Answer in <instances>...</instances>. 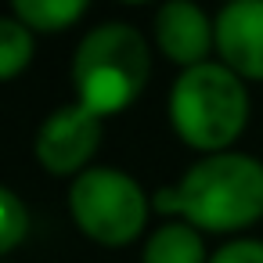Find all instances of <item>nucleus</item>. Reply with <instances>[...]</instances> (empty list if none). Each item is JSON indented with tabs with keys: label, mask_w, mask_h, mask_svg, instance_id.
<instances>
[{
	"label": "nucleus",
	"mask_w": 263,
	"mask_h": 263,
	"mask_svg": "<svg viewBox=\"0 0 263 263\" xmlns=\"http://www.w3.org/2000/svg\"><path fill=\"white\" fill-rule=\"evenodd\" d=\"M159 213H180L205 231L249 227L263 213V162L238 152H216L195 162L177 187L155 191Z\"/></svg>",
	"instance_id": "obj_1"
},
{
	"label": "nucleus",
	"mask_w": 263,
	"mask_h": 263,
	"mask_svg": "<svg viewBox=\"0 0 263 263\" xmlns=\"http://www.w3.org/2000/svg\"><path fill=\"white\" fill-rule=\"evenodd\" d=\"M148 80V44L126 22H105L83 36L72 62L80 105L101 119L126 108Z\"/></svg>",
	"instance_id": "obj_2"
},
{
	"label": "nucleus",
	"mask_w": 263,
	"mask_h": 263,
	"mask_svg": "<svg viewBox=\"0 0 263 263\" xmlns=\"http://www.w3.org/2000/svg\"><path fill=\"white\" fill-rule=\"evenodd\" d=\"M249 94L241 80L227 65H191L180 72L170 94V119L173 130L198 152H223L245 126Z\"/></svg>",
	"instance_id": "obj_3"
},
{
	"label": "nucleus",
	"mask_w": 263,
	"mask_h": 263,
	"mask_svg": "<svg viewBox=\"0 0 263 263\" xmlns=\"http://www.w3.org/2000/svg\"><path fill=\"white\" fill-rule=\"evenodd\" d=\"M69 209L83 234L101 245H126L141 234L148 220V198L141 184L123 170H83L72 180Z\"/></svg>",
	"instance_id": "obj_4"
},
{
	"label": "nucleus",
	"mask_w": 263,
	"mask_h": 263,
	"mask_svg": "<svg viewBox=\"0 0 263 263\" xmlns=\"http://www.w3.org/2000/svg\"><path fill=\"white\" fill-rule=\"evenodd\" d=\"M98 141H101V116L76 101L44 119L36 134V159L51 173H76L98 152Z\"/></svg>",
	"instance_id": "obj_5"
},
{
	"label": "nucleus",
	"mask_w": 263,
	"mask_h": 263,
	"mask_svg": "<svg viewBox=\"0 0 263 263\" xmlns=\"http://www.w3.org/2000/svg\"><path fill=\"white\" fill-rule=\"evenodd\" d=\"M213 44L234 76L263 80V0H234L213 22Z\"/></svg>",
	"instance_id": "obj_6"
},
{
	"label": "nucleus",
	"mask_w": 263,
	"mask_h": 263,
	"mask_svg": "<svg viewBox=\"0 0 263 263\" xmlns=\"http://www.w3.org/2000/svg\"><path fill=\"white\" fill-rule=\"evenodd\" d=\"M155 36L166 58L177 65H202L209 47H213V26L202 15V8L187 4V0H170L155 15Z\"/></svg>",
	"instance_id": "obj_7"
},
{
	"label": "nucleus",
	"mask_w": 263,
	"mask_h": 263,
	"mask_svg": "<svg viewBox=\"0 0 263 263\" xmlns=\"http://www.w3.org/2000/svg\"><path fill=\"white\" fill-rule=\"evenodd\" d=\"M141 263H205V245L191 223H170L148 238Z\"/></svg>",
	"instance_id": "obj_8"
},
{
	"label": "nucleus",
	"mask_w": 263,
	"mask_h": 263,
	"mask_svg": "<svg viewBox=\"0 0 263 263\" xmlns=\"http://www.w3.org/2000/svg\"><path fill=\"white\" fill-rule=\"evenodd\" d=\"M87 11L83 0H15V18L36 33H58Z\"/></svg>",
	"instance_id": "obj_9"
},
{
	"label": "nucleus",
	"mask_w": 263,
	"mask_h": 263,
	"mask_svg": "<svg viewBox=\"0 0 263 263\" xmlns=\"http://www.w3.org/2000/svg\"><path fill=\"white\" fill-rule=\"evenodd\" d=\"M33 58V33L18 18H0V80L18 76Z\"/></svg>",
	"instance_id": "obj_10"
},
{
	"label": "nucleus",
	"mask_w": 263,
	"mask_h": 263,
	"mask_svg": "<svg viewBox=\"0 0 263 263\" xmlns=\"http://www.w3.org/2000/svg\"><path fill=\"white\" fill-rule=\"evenodd\" d=\"M29 231V213L22 205V198L8 187H0V256L11 252Z\"/></svg>",
	"instance_id": "obj_11"
},
{
	"label": "nucleus",
	"mask_w": 263,
	"mask_h": 263,
	"mask_svg": "<svg viewBox=\"0 0 263 263\" xmlns=\"http://www.w3.org/2000/svg\"><path fill=\"white\" fill-rule=\"evenodd\" d=\"M209 263H263V241H252V238L227 241Z\"/></svg>",
	"instance_id": "obj_12"
}]
</instances>
